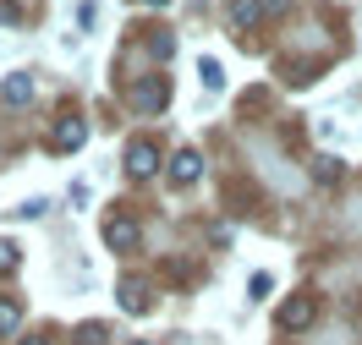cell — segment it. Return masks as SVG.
Returning <instances> with one entry per match:
<instances>
[{
	"label": "cell",
	"instance_id": "obj_15",
	"mask_svg": "<svg viewBox=\"0 0 362 345\" xmlns=\"http://www.w3.org/2000/svg\"><path fill=\"white\" fill-rule=\"evenodd\" d=\"M274 291V274H252L247 279V296H269Z\"/></svg>",
	"mask_w": 362,
	"mask_h": 345
},
{
	"label": "cell",
	"instance_id": "obj_4",
	"mask_svg": "<svg viewBox=\"0 0 362 345\" xmlns=\"http://www.w3.org/2000/svg\"><path fill=\"white\" fill-rule=\"evenodd\" d=\"M83 138H88V121H83V115H61L55 132H49V148H55V154H71V148H83Z\"/></svg>",
	"mask_w": 362,
	"mask_h": 345
},
{
	"label": "cell",
	"instance_id": "obj_1",
	"mask_svg": "<svg viewBox=\"0 0 362 345\" xmlns=\"http://www.w3.org/2000/svg\"><path fill=\"white\" fill-rule=\"evenodd\" d=\"M127 104H132V110H143V115L165 110V104H170V77H137L132 93H127Z\"/></svg>",
	"mask_w": 362,
	"mask_h": 345
},
{
	"label": "cell",
	"instance_id": "obj_14",
	"mask_svg": "<svg viewBox=\"0 0 362 345\" xmlns=\"http://www.w3.org/2000/svg\"><path fill=\"white\" fill-rule=\"evenodd\" d=\"M148 49L165 61V55H176V39H170V33H154V39H148Z\"/></svg>",
	"mask_w": 362,
	"mask_h": 345
},
{
	"label": "cell",
	"instance_id": "obj_11",
	"mask_svg": "<svg viewBox=\"0 0 362 345\" xmlns=\"http://www.w3.org/2000/svg\"><path fill=\"white\" fill-rule=\"evenodd\" d=\"M23 247H17V241H0V274H17V263H23Z\"/></svg>",
	"mask_w": 362,
	"mask_h": 345
},
{
	"label": "cell",
	"instance_id": "obj_18",
	"mask_svg": "<svg viewBox=\"0 0 362 345\" xmlns=\"http://www.w3.org/2000/svg\"><path fill=\"white\" fill-rule=\"evenodd\" d=\"M143 6H170V0H143Z\"/></svg>",
	"mask_w": 362,
	"mask_h": 345
},
{
	"label": "cell",
	"instance_id": "obj_5",
	"mask_svg": "<svg viewBox=\"0 0 362 345\" xmlns=\"http://www.w3.org/2000/svg\"><path fill=\"white\" fill-rule=\"evenodd\" d=\"M313 296H291L286 301V307H280V329H308V323H313Z\"/></svg>",
	"mask_w": 362,
	"mask_h": 345
},
{
	"label": "cell",
	"instance_id": "obj_19",
	"mask_svg": "<svg viewBox=\"0 0 362 345\" xmlns=\"http://www.w3.org/2000/svg\"><path fill=\"white\" fill-rule=\"evenodd\" d=\"M23 345H45V340H23Z\"/></svg>",
	"mask_w": 362,
	"mask_h": 345
},
{
	"label": "cell",
	"instance_id": "obj_9",
	"mask_svg": "<svg viewBox=\"0 0 362 345\" xmlns=\"http://www.w3.org/2000/svg\"><path fill=\"white\" fill-rule=\"evenodd\" d=\"M121 307H127V313H148V307H154V301H148V285H143V279H121Z\"/></svg>",
	"mask_w": 362,
	"mask_h": 345
},
{
	"label": "cell",
	"instance_id": "obj_16",
	"mask_svg": "<svg viewBox=\"0 0 362 345\" xmlns=\"http://www.w3.org/2000/svg\"><path fill=\"white\" fill-rule=\"evenodd\" d=\"M313 176H318V181H340V159H318Z\"/></svg>",
	"mask_w": 362,
	"mask_h": 345
},
{
	"label": "cell",
	"instance_id": "obj_17",
	"mask_svg": "<svg viewBox=\"0 0 362 345\" xmlns=\"http://www.w3.org/2000/svg\"><path fill=\"white\" fill-rule=\"evenodd\" d=\"M45 208H49V203H45V198H39V203H23V208H11V214H17V219H39Z\"/></svg>",
	"mask_w": 362,
	"mask_h": 345
},
{
	"label": "cell",
	"instance_id": "obj_3",
	"mask_svg": "<svg viewBox=\"0 0 362 345\" xmlns=\"http://www.w3.org/2000/svg\"><path fill=\"white\" fill-rule=\"evenodd\" d=\"M105 241H110V253H132L137 241H143V230H137L132 214H110L105 219Z\"/></svg>",
	"mask_w": 362,
	"mask_h": 345
},
{
	"label": "cell",
	"instance_id": "obj_6",
	"mask_svg": "<svg viewBox=\"0 0 362 345\" xmlns=\"http://www.w3.org/2000/svg\"><path fill=\"white\" fill-rule=\"evenodd\" d=\"M198 176H204V159H198L192 148H181L176 159H170V181H176V186H192Z\"/></svg>",
	"mask_w": 362,
	"mask_h": 345
},
{
	"label": "cell",
	"instance_id": "obj_2",
	"mask_svg": "<svg viewBox=\"0 0 362 345\" xmlns=\"http://www.w3.org/2000/svg\"><path fill=\"white\" fill-rule=\"evenodd\" d=\"M154 170H159V143L132 138V143H127V176H132V181H148Z\"/></svg>",
	"mask_w": 362,
	"mask_h": 345
},
{
	"label": "cell",
	"instance_id": "obj_8",
	"mask_svg": "<svg viewBox=\"0 0 362 345\" xmlns=\"http://www.w3.org/2000/svg\"><path fill=\"white\" fill-rule=\"evenodd\" d=\"M0 99H6V104H28V99H33V77H28V71H11V77L0 83Z\"/></svg>",
	"mask_w": 362,
	"mask_h": 345
},
{
	"label": "cell",
	"instance_id": "obj_20",
	"mask_svg": "<svg viewBox=\"0 0 362 345\" xmlns=\"http://www.w3.org/2000/svg\"><path fill=\"white\" fill-rule=\"evenodd\" d=\"M132 345H154V340H132Z\"/></svg>",
	"mask_w": 362,
	"mask_h": 345
},
{
	"label": "cell",
	"instance_id": "obj_13",
	"mask_svg": "<svg viewBox=\"0 0 362 345\" xmlns=\"http://www.w3.org/2000/svg\"><path fill=\"white\" fill-rule=\"evenodd\" d=\"M77 345H105V323H83V329H77Z\"/></svg>",
	"mask_w": 362,
	"mask_h": 345
},
{
	"label": "cell",
	"instance_id": "obj_12",
	"mask_svg": "<svg viewBox=\"0 0 362 345\" xmlns=\"http://www.w3.org/2000/svg\"><path fill=\"white\" fill-rule=\"evenodd\" d=\"M198 77H204L209 88H226V66H220V61H204V66H198Z\"/></svg>",
	"mask_w": 362,
	"mask_h": 345
},
{
	"label": "cell",
	"instance_id": "obj_7",
	"mask_svg": "<svg viewBox=\"0 0 362 345\" xmlns=\"http://www.w3.org/2000/svg\"><path fill=\"white\" fill-rule=\"evenodd\" d=\"M280 6H286V0H236V6H230V17H236L242 28H252L264 11H280Z\"/></svg>",
	"mask_w": 362,
	"mask_h": 345
},
{
	"label": "cell",
	"instance_id": "obj_10",
	"mask_svg": "<svg viewBox=\"0 0 362 345\" xmlns=\"http://www.w3.org/2000/svg\"><path fill=\"white\" fill-rule=\"evenodd\" d=\"M17 323H23V301L0 296V334H17Z\"/></svg>",
	"mask_w": 362,
	"mask_h": 345
}]
</instances>
